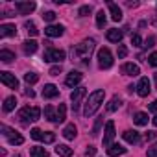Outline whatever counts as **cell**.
<instances>
[{"label":"cell","instance_id":"1","mask_svg":"<svg viewBox=\"0 0 157 157\" xmlns=\"http://www.w3.org/2000/svg\"><path fill=\"white\" fill-rule=\"evenodd\" d=\"M94 46H96V41L94 39H83L80 44H76L72 48V61H82V63H87V59L91 57V54L94 52Z\"/></svg>","mask_w":157,"mask_h":157},{"label":"cell","instance_id":"2","mask_svg":"<svg viewBox=\"0 0 157 157\" xmlns=\"http://www.w3.org/2000/svg\"><path fill=\"white\" fill-rule=\"evenodd\" d=\"M104 98H105V91H104V89H96L94 93H91V94H89V98H87V102H85L83 115H85L87 118H89V117H93V115L98 111V107L102 105Z\"/></svg>","mask_w":157,"mask_h":157},{"label":"cell","instance_id":"3","mask_svg":"<svg viewBox=\"0 0 157 157\" xmlns=\"http://www.w3.org/2000/svg\"><path fill=\"white\" fill-rule=\"evenodd\" d=\"M39 117H41V109H39V107H30V105L22 107V109L19 111V115H17V118H19L22 124L35 122V120H39Z\"/></svg>","mask_w":157,"mask_h":157},{"label":"cell","instance_id":"4","mask_svg":"<svg viewBox=\"0 0 157 157\" xmlns=\"http://www.w3.org/2000/svg\"><path fill=\"white\" fill-rule=\"evenodd\" d=\"M0 129H2L4 137H6V139L10 140V144H13V146H19V144H22V142H24V137H22L21 133H17L15 129L8 128L6 124H2V126H0Z\"/></svg>","mask_w":157,"mask_h":157},{"label":"cell","instance_id":"5","mask_svg":"<svg viewBox=\"0 0 157 157\" xmlns=\"http://www.w3.org/2000/svg\"><path fill=\"white\" fill-rule=\"evenodd\" d=\"M87 96V89L85 87H76L72 93H70V100H72V111L78 113V109H80L82 105V100Z\"/></svg>","mask_w":157,"mask_h":157},{"label":"cell","instance_id":"6","mask_svg":"<svg viewBox=\"0 0 157 157\" xmlns=\"http://www.w3.org/2000/svg\"><path fill=\"white\" fill-rule=\"evenodd\" d=\"M98 67L100 68H111L113 67V54L109 48H100L98 50Z\"/></svg>","mask_w":157,"mask_h":157},{"label":"cell","instance_id":"7","mask_svg":"<svg viewBox=\"0 0 157 157\" xmlns=\"http://www.w3.org/2000/svg\"><path fill=\"white\" fill-rule=\"evenodd\" d=\"M43 59L48 61V63H59L61 65V61H65V52L59 50V48H48L44 52V57Z\"/></svg>","mask_w":157,"mask_h":157},{"label":"cell","instance_id":"8","mask_svg":"<svg viewBox=\"0 0 157 157\" xmlns=\"http://www.w3.org/2000/svg\"><path fill=\"white\" fill-rule=\"evenodd\" d=\"M115 135H117V133H115V122H113V120H107V122H105V131H104V146H105V148L111 146Z\"/></svg>","mask_w":157,"mask_h":157},{"label":"cell","instance_id":"9","mask_svg":"<svg viewBox=\"0 0 157 157\" xmlns=\"http://www.w3.org/2000/svg\"><path fill=\"white\" fill-rule=\"evenodd\" d=\"M0 82H2L6 87H10V89H17L19 87V80L11 74V72H0Z\"/></svg>","mask_w":157,"mask_h":157},{"label":"cell","instance_id":"10","mask_svg":"<svg viewBox=\"0 0 157 157\" xmlns=\"http://www.w3.org/2000/svg\"><path fill=\"white\" fill-rule=\"evenodd\" d=\"M135 89H137V94H139V96L146 98V96L150 94V91H151V83H150L148 78H140V80H139V85H137Z\"/></svg>","mask_w":157,"mask_h":157},{"label":"cell","instance_id":"11","mask_svg":"<svg viewBox=\"0 0 157 157\" xmlns=\"http://www.w3.org/2000/svg\"><path fill=\"white\" fill-rule=\"evenodd\" d=\"M82 78H83V76H82V72H78V70H72V72H68V74H67V78H65V85L74 89L78 83L82 82Z\"/></svg>","mask_w":157,"mask_h":157},{"label":"cell","instance_id":"12","mask_svg":"<svg viewBox=\"0 0 157 157\" xmlns=\"http://www.w3.org/2000/svg\"><path fill=\"white\" fill-rule=\"evenodd\" d=\"M35 8V2H15V10L19 11V15H30Z\"/></svg>","mask_w":157,"mask_h":157},{"label":"cell","instance_id":"13","mask_svg":"<svg viewBox=\"0 0 157 157\" xmlns=\"http://www.w3.org/2000/svg\"><path fill=\"white\" fill-rule=\"evenodd\" d=\"M63 32H65V28L61 24H48L44 28V35H48V37H61Z\"/></svg>","mask_w":157,"mask_h":157},{"label":"cell","instance_id":"14","mask_svg":"<svg viewBox=\"0 0 157 157\" xmlns=\"http://www.w3.org/2000/svg\"><path fill=\"white\" fill-rule=\"evenodd\" d=\"M105 37H107V41H111V43H120L122 37H124V32H122V30H117V28H111V30H107Z\"/></svg>","mask_w":157,"mask_h":157},{"label":"cell","instance_id":"15","mask_svg":"<svg viewBox=\"0 0 157 157\" xmlns=\"http://www.w3.org/2000/svg\"><path fill=\"white\" fill-rule=\"evenodd\" d=\"M122 72L126 74V76H139L140 74V68H139V65H135V63H124L122 65Z\"/></svg>","mask_w":157,"mask_h":157},{"label":"cell","instance_id":"16","mask_svg":"<svg viewBox=\"0 0 157 157\" xmlns=\"http://www.w3.org/2000/svg\"><path fill=\"white\" fill-rule=\"evenodd\" d=\"M56 96H59V89L54 83H46L43 87V98H56Z\"/></svg>","mask_w":157,"mask_h":157},{"label":"cell","instance_id":"17","mask_svg":"<svg viewBox=\"0 0 157 157\" xmlns=\"http://www.w3.org/2000/svg\"><path fill=\"white\" fill-rule=\"evenodd\" d=\"M13 35H17L15 24H2L0 26V37H13Z\"/></svg>","mask_w":157,"mask_h":157},{"label":"cell","instance_id":"18","mask_svg":"<svg viewBox=\"0 0 157 157\" xmlns=\"http://www.w3.org/2000/svg\"><path fill=\"white\" fill-rule=\"evenodd\" d=\"M107 6H109V11H111V19H113L115 22L122 21V10H120V8H118L115 2H109Z\"/></svg>","mask_w":157,"mask_h":157},{"label":"cell","instance_id":"19","mask_svg":"<svg viewBox=\"0 0 157 157\" xmlns=\"http://www.w3.org/2000/svg\"><path fill=\"white\" fill-rule=\"evenodd\" d=\"M76 135H78V128L74 124H67L65 129H63V137L67 140H72V139H76Z\"/></svg>","mask_w":157,"mask_h":157},{"label":"cell","instance_id":"20","mask_svg":"<svg viewBox=\"0 0 157 157\" xmlns=\"http://www.w3.org/2000/svg\"><path fill=\"white\" fill-rule=\"evenodd\" d=\"M122 137H124V140H126V142H129V144H137V142L140 140V135H139L137 131H131V129L124 131V133H122Z\"/></svg>","mask_w":157,"mask_h":157},{"label":"cell","instance_id":"21","mask_svg":"<svg viewBox=\"0 0 157 157\" xmlns=\"http://www.w3.org/2000/svg\"><path fill=\"white\" fill-rule=\"evenodd\" d=\"M124 153H126V148L120 146V144H111L107 148V155L109 157H118V155H124Z\"/></svg>","mask_w":157,"mask_h":157},{"label":"cell","instance_id":"22","mask_svg":"<svg viewBox=\"0 0 157 157\" xmlns=\"http://www.w3.org/2000/svg\"><path fill=\"white\" fill-rule=\"evenodd\" d=\"M22 50H24V54H26V56H30V54H35V52H37V43H35L33 39H30V41H24V43H22Z\"/></svg>","mask_w":157,"mask_h":157},{"label":"cell","instance_id":"23","mask_svg":"<svg viewBox=\"0 0 157 157\" xmlns=\"http://www.w3.org/2000/svg\"><path fill=\"white\" fill-rule=\"evenodd\" d=\"M15 105H17V98H15V96H8V98L4 100L2 109H4V113H11V111L15 109Z\"/></svg>","mask_w":157,"mask_h":157},{"label":"cell","instance_id":"24","mask_svg":"<svg viewBox=\"0 0 157 157\" xmlns=\"http://www.w3.org/2000/svg\"><path fill=\"white\" fill-rule=\"evenodd\" d=\"M56 153H57L59 157H70V155H72V148L67 146V144H57V146H56Z\"/></svg>","mask_w":157,"mask_h":157},{"label":"cell","instance_id":"25","mask_svg":"<svg viewBox=\"0 0 157 157\" xmlns=\"http://www.w3.org/2000/svg\"><path fill=\"white\" fill-rule=\"evenodd\" d=\"M120 105H122V100H120L118 96H113V98H111V102L107 104V107H105V109H107V113H115Z\"/></svg>","mask_w":157,"mask_h":157},{"label":"cell","instance_id":"26","mask_svg":"<svg viewBox=\"0 0 157 157\" xmlns=\"http://www.w3.org/2000/svg\"><path fill=\"white\" fill-rule=\"evenodd\" d=\"M133 122H135L137 126H146V124H148V115L142 113V111H139V113L133 115Z\"/></svg>","mask_w":157,"mask_h":157},{"label":"cell","instance_id":"27","mask_svg":"<svg viewBox=\"0 0 157 157\" xmlns=\"http://www.w3.org/2000/svg\"><path fill=\"white\" fill-rule=\"evenodd\" d=\"M30 157H48V151L41 146H33L30 148Z\"/></svg>","mask_w":157,"mask_h":157},{"label":"cell","instance_id":"28","mask_svg":"<svg viewBox=\"0 0 157 157\" xmlns=\"http://www.w3.org/2000/svg\"><path fill=\"white\" fill-rule=\"evenodd\" d=\"M44 117H46L50 122H57V111H56L52 105H46V107H44Z\"/></svg>","mask_w":157,"mask_h":157},{"label":"cell","instance_id":"29","mask_svg":"<svg viewBox=\"0 0 157 157\" xmlns=\"http://www.w3.org/2000/svg\"><path fill=\"white\" fill-rule=\"evenodd\" d=\"M15 59V54L11 50H0V61H4V63H11Z\"/></svg>","mask_w":157,"mask_h":157},{"label":"cell","instance_id":"30","mask_svg":"<svg viewBox=\"0 0 157 157\" xmlns=\"http://www.w3.org/2000/svg\"><path fill=\"white\" fill-rule=\"evenodd\" d=\"M24 82H26L28 85L37 83V82H39V74H35V72H26V74H24Z\"/></svg>","mask_w":157,"mask_h":157},{"label":"cell","instance_id":"31","mask_svg":"<svg viewBox=\"0 0 157 157\" xmlns=\"http://www.w3.org/2000/svg\"><path fill=\"white\" fill-rule=\"evenodd\" d=\"M65 118H67V105L65 104H59V107H57V122L56 124H61Z\"/></svg>","mask_w":157,"mask_h":157},{"label":"cell","instance_id":"32","mask_svg":"<svg viewBox=\"0 0 157 157\" xmlns=\"http://www.w3.org/2000/svg\"><path fill=\"white\" fill-rule=\"evenodd\" d=\"M24 28H26V32H28L30 35H37V33H39L35 22H32V21H26V22H24Z\"/></svg>","mask_w":157,"mask_h":157},{"label":"cell","instance_id":"33","mask_svg":"<svg viewBox=\"0 0 157 157\" xmlns=\"http://www.w3.org/2000/svg\"><path fill=\"white\" fill-rule=\"evenodd\" d=\"M105 21H107V17H105L104 10L98 11V13H96V26H98V28H104V26H105Z\"/></svg>","mask_w":157,"mask_h":157},{"label":"cell","instance_id":"34","mask_svg":"<svg viewBox=\"0 0 157 157\" xmlns=\"http://www.w3.org/2000/svg\"><path fill=\"white\" fill-rule=\"evenodd\" d=\"M102 124H104V117H100L98 120H96V124H94V128H93V137H98V133H100V128H102Z\"/></svg>","mask_w":157,"mask_h":157},{"label":"cell","instance_id":"35","mask_svg":"<svg viewBox=\"0 0 157 157\" xmlns=\"http://www.w3.org/2000/svg\"><path fill=\"white\" fill-rule=\"evenodd\" d=\"M43 135H44V133H43L39 128H33V129L30 131V137H32V139H35V140H43Z\"/></svg>","mask_w":157,"mask_h":157},{"label":"cell","instance_id":"36","mask_svg":"<svg viewBox=\"0 0 157 157\" xmlns=\"http://www.w3.org/2000/svg\"><path fill=\"white\" fill-rule=\"evenodd\" d=\"M131 44H133V46H144L139 33H133V35H131Z\"/></svg>","mask_w":157,"mask_h":157},{"label":"cell","instance_id":"37","mask_svg":"<svg viewBox=\"0 0 157 157\" xmlns=\"http://www.w3.org/2000/svg\"><path fill=\"white\" fill-rule=\"evenodd\" d=\"M56 140V135L54 133H50V131H46L44 135H43V142H46V144H52Z\"/></svg>","mask_w":157,"mask_h":157},{"label":"cell","instance_id":"38","mask_svg":"<svg viewBox=\"0 0 157 157\" xmlns=\"http://www.w3.org/2000/svg\"><path fill=\"white\" fill-rule=\"evenodd\" d=\"M146 157H157V142H155V144H151V146L148 148Z\"/></svg>","mask_w":157,"mask_h":157},{"label":"cell","instance_id":"39","mask_svg":"<svg viewBox=\"0 0 157 157\" xmlns=\"http://www.w3.org/2000/svg\"><path fill=\"white\" fill-rule=\"evenodd\" d=\"M91 11H93L91 6H82L80 8V17H87V15H91Z\"/></svg>","mask_w":157,"mask_h":157},{"label":"cell","instance_id":"40","mask_svg":"<svg viewBox=\"0 0 157 157\" xmlns=\"http://www.w3.org/2000/svg\"><path fill=\"white\" fill-rule=\"evenodd\" d=\"M153 46H155V35H150L144 43V48H153Z\"/></svg>","mask_w":157,"mask_h":157},{"label":"cell","instance_id":"41","mask_svg":"<svg viewBox=\"0 0 157 157\" xmlns=\"http://www.w3.org/2000/svg\"><path fill=\"white\" fill-rule=\"evenodd\" d=\"M148 63H150L151 67H157V52H151V54L148 56Z\"/></svg>","mask_w":157,"mask_h":157},{"label":"cell","instance_id":"42","mask_svg":"<svg viewBox=\"0 0 157 157\" xmlns=\"http://www.w3.org/2000/svg\"><path fill=\"white\" fill-rule=\"evenodd\" d=\"M126 56H128V48H126L124 44H118V57H120V59H124Z\"/></svg>","mask_w":157,"mask_h":157},{"label":"cell","instance_id":"43","mask_svg":"<svg viewBox=\"0 0 157 157\" xmlns=\"http://www.w3.org/2000/svg\"><path fill=\"white\" fill-rule=\"evenodd\" d=\"M43 19H44L46 22H52V21L56 19V13H54V11H46V13L43 15Z\"/></svg>","mask_w":157,"mask_h":157},{"label":"cell","instance_id":"44","mask_svg":"<svg viewBox=\"0 0 157 157\" xmlns=\"http://www.w3.org/2000/svg\"><path fill=\"white\" fill-rule=\"evenodd\" d=\"M61 74V65H56L50 68V76H59Z\"/></svg>","mask_w":157,"mask_h":157},{"label":"cell","instance_id":"45","mask_svg":"<svg viewBox=\"0 0 157 157\" xmlns=\"http://www.w3.org/2000/svg\"><path fill=\"white\" fill-rule=\"evenodd\" d=\"M94 153H96V148L94 146H89L87 151H85V157H94Z\"/></svg>","mask_w":157,"mask_h":157},{"label":"cell","instance_id":"46","mask_svg":"<svg viewBox=\"0 0 157 157\" xmlns=\"http://www.w3.org/2000/svg\"><path fill=\"white\" fill-rule=\"evenodd\" d=\"M155 135H157L155 131H148V133L144 135V139H146V140H153V139H155Z\"/></svg>","mask_w":157,"mask_h":157},{"label":"cell","instance_id":"47","mask_svg":"<svg viewBox=\"0 0 157 157\" xmlns=\"http://www.w3.org/2000/svg\"><path fill=\"white\" fill-rule=\"evenodd\" d=\"M150 111H153V113H157V100H155L153 104H150Z\"/></svg>","mask_w":157,"mask_h":157},{"label":"cell","instance_id":"48","mask_svg":"<svg viewBox=\"0 0 157 157\" xmlns=\"http://www.w3.org/2000/svg\"><path fill=\"white\" fill-rule=\"evenodd\" d=\"M26 96H30V98H33V96H35V93H33L32 89H28V91H26Z\"/></svg>","mask_w":157,"mask_h":157},{"label":"cell","instance_id":"49","mask_svg":"<svg viewBox=\"0 0 157 157\" xmlns=\"http://www.w3.org/2000/svg\"><path fill=\"white\" fill-rule=\"evenodd\" d=\"M151 122H153V126H157V115H155V117L151 118Z\"/></svg>","mask_w":157,"mask_h":157},{"label":"cell","instance_id":"50","mask_svg":"<svg viewBox=\"0 0 157 157\" xmlns=\"http://www.w3.org/2000/svg\"><path fill=\"white\" fill-rule=\"evenodd\" d=\"M155 83H157V72H155Z\"/></svg>","mask_w":157,"mask_h":157}]
</instances>
